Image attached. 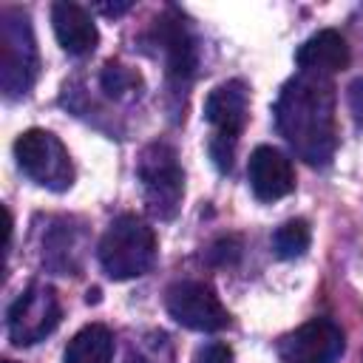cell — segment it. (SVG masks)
I'll list each match as a JSON object with an SVG mask.
<instances>
[{
    "instance_id": "cell-1",
    "label": "cell",
    "mask_w": 363,
    "mask_h": 363,
    "mask_svg": "<svg viewBox=\"0 0 363 363\" xmlns=\"http://www.w3.org/2000/svg\"><path fill=\"white\" fill-rule=\"evenodd\" d=\"M275 128L306 164H326L337 147L332 79L303 71L292 77L275 102Z\"/></svg>"
},
{
    "instance_id": "cell-2",
    "label": "cell",
    "mask_w": 363,
    "mask_h": 363,
    "mask_svg": "<svg viewBox=\"0 0 363 363\" xmlns=\"http://www.w3.org/2000/svg\"><path fill=\"white\" fill-rule=\"evenodd\" d=\"M156 233L147 221L133 213L113 218L99 241V264L108 278L128 281L145 275L156 261Z\"/></svg>"
},
{
    "instance_id": "cell-3",
    "label": "cell",
    "mask_w": 363,
    "mask_h": 363,
    "mask_svg": "<svg viewBox=\"0 0 363 363\" xmlns=\"http://www.w3.org/2000/svg\"><path fill=\"white\" fill-rule=\"evenodd\" d=\"M37 43L31 20L23 9L9 6L0 11V85L9 99L26 96L37 79Z\"/></svg>"
},
{
    "instance_id": "cell-4",
    "label": "cell",
    "mask_w": 363,
    "mask_h": 363,
    "mask_svg": "<svg viewBox=\"0 0 363 363\" xmlns=\"http://www.w3.org/2000/svg\"><path fill=\"white\" fill-rule=\"evenodd\" d=\"M136 176L142 182L147 213L159 221H170L184 199V170L179 164L176 147L167 142L145 145L136 162Z\"/></svg>"
},
{
    "instance_id": "cell-5",
    "label": "cell",
    "mask_w": 363,
    "mask_h": 363,
    "mask_svg": "<svg viewBox=\"0 0 363 363\" xmlns=\"http://www.w3.org/2000/svg\"><path fill=\"white\" fill-rule=\"evenodd\" d=\"M204 119L213 125L210 156L218 170L233 167V153L244 125L250 119V91L241 79H227L216 85L204 99Z\"/></svg>"
},
{
    "instance_id": "cell-6",
    "label": "cell",
    "mask_w": 363,
    "mask_h": 363,
    "mask_svg": "<svg viewBox=\"0 0 363 363\" xmlns=\"http://www.w3.org/2000/svg\"><path fill=\"white\" fill-rule=\"evenodd\" d=\"M14 156L20 170L37 182L40 187H48L54 193H62L74 184V164L65 150V145L43 128H28L14 142Z\"/></svg>"
},
{
    "instance_id": "cell-7",
    "label": "cell",
    "mask_w": 363,
    "mask_h": 363,
    "mask_svg": "<svg viewBox=\"0 0 363 363\" xmlns=\"http://www.w3.org/2000/svg\"><path fill=\"white\" fill-rule=\"evenodd\" d=\"M62 318L60 298L48 284L26 286L6 312V329L14 346H34L57 329Z\"/></svg>"
},
{
    "instance_id": "cell-8",
    "label": "cell",
    "mask_w": 363,
    "mask_h": 363,
    "mask_svg": "<svg viewBox=\"0 0 363 363\" xmlns=\"http://www.w3.org/2000/svg\"><path fill=\"white\" fill-rule=\"evenodd\" d=\"M170 318L196 332H218L230 326V312L218 301L216 289L204 281H176L164 292Z\"/></svg>"
},
{
    "instance_id": "cell-9",
    "label": "cell",
    "mask_w": 363,
    "mask_h": 363,
    "mask_svg": "<svg viewBox=\"0 0 363 363\" xmlns=\"http://www.w3.org/2000/svg\"><path fill=\"white\" fill-rule=\"evenodd\" d=\"M343 349V329L329 318H312L278 343V357L281 363H335Z\"/></svg>"
},
{
    "instance_id": "cell-10",
    "label": "cell",
    "mask_w": 363,
    "mask_h": 363,
    "mask_svg": "<svg viewBox=\"0 0 363 363\" xmlns=\"http://www.w3.org/2000/svg\"><path fill=\"white\" fill-rule=\"evenodd\" d=\"M150 43L164 60L167 79L173 85H187L196 74V40L176 9H167L150 28Z\"/></svg>"
},
{
    "instance_id": "cell-11",
    "label": "cell",
    "mask_w": 363,
    "mask_h": 363,
    "mask_svg": "<svg viewBox=\"0 0 363 363\" xmlns=\"http://www.w3.org/2000/svg\"><path fill=\"white\" fill-rule=\"evenodd\" d=\"M247 179H250V187H252L255 199H261V201H278V199H284L295 190L292 162L269 145H258L250 153Z\"/></svg>"
},
{
    "instance_id": "cell-12",
    "label": "cell",
    "mask_w": 363,
    "mask_h": 363,
    "mask_svg": "<svg viewBox=\"0 0 363 363\" xmlns=\"http://www.w3.org/2000/svg\"><path fill=\"white\" fill-rule=\"evenodd\" d=\"M295 62H298V68L303 74L332 77V74H337V71H343L349 65V45H346L340 31L323 28V31L312 34L295 51Z\"/></svg>"
},
{
    "instance_id": "cell-13",
    "label": "cell",
    "mask_w": 363,
    "mask_h": 363,
    "mask_svg": "<svg viewBox=\"0 0 363 363\" xmlns=\"http://www.w3.org/2000/svg\"><path fill=\"white\" fill-rule=\"evenodd\" d=\"M51 23H54V34H57V43L62 45V51H68L74 57L91 54L99 43L94 17L77 3H54Z\"/></svg>"
},
{
    "instance_id": "cell-14",
    "label": "cell",
    "mask_w": 363,
    "mask_h": 363,
    "mask_svg": "<svg viewBox=\"0 0 363 363\" xmlns=\"http://www.w3.org/2000/svg\"><path fill=\"white\" fill-rule=\"evenodd\" d=\"M113 360V335L102 323L82 326L65 346L62 363H111Z\"/></svg>"
},
{
    "instance_id": "cell-15",
    "label": "cell",
    "mask_w": 363,
    "mask_h": 363,
    "mask_svg": "<svg viewBox=\"0 0 363 363\" xmlns=\"http://www.w3.org/2000/svg\"><path fill=\"white\" fill-rule=\"evenodd\" d=\"M125 363H176V346L167 332L145 329L130 340Z\"/></svg>"
},
{
    "instance_id": "cell-16",
    "label": "cell",
    "mask_w": 363,
    "mask_h": 363,
    "mask_svg": "<svg viewBox=\"0 0 363 363\" xmlns=\"http://www.w3.org/2000/svg\"><path fill=\"white\" fill-rule=\"evenodd\" d=\"M99 88L108 99H116V102L133 99L142 91V74L122 65L119 60H108L99 71Z\"/></svg>"
},
{
    "instance_id": "cell-17",
    "label": "cell",
    "mask_w": 363,
    "mask_h": 363,
    "mask_svg": "<svg viewBox=\"0 0 363 363\" xmlns=\"http://www.w3.org/2000/svg\"><path fill=\"white\" fill-rule=\"evenodd\" d=\"M312 230L303 218H289L272 233V250L278 258H298L309 250Z\"/></svg>"
},
{
    "instance_id": "cell-18",
    "label": "cell",
    "mask_w": 363,
    "mask_h": 363,
    "mask_svg": "<svg viewBox=\"0 0 363 363\" xmlns=\"http://www.w3.org/2000/svg\"><path fill=\"white\" fill-rule=\"evenodd\" d=\"M196 363H233V349L227 343H207L199 349Z\"/></svg>"
},
{
    "instance_id": "cell-19",
    "label": "cell",
    "mask_w": 363,
    "mask_h": 363,
    "mask_svg": "<svg viewBox=\"0 0 363 363\" xmlns=\"http://www.w3.org/2000/svg\"><path fill=\"white\" fill-rule=\"evenodd\" d=\"M349 108H352L357 125H363V77L349 85Z\"/></svg>"
},
{
    "instance_id": "cell-20",
    "label": "cell",
    "mask_w": 363,
    "mask_h": 363,
    "mask_svg": "<svg viewBox=\"0 0 363 363\" xmlns=\"http://www.w3.org/2000/svg\"><path fill=\"white\" fill-rule=\"evenodd\" d=\"M128 9H130V3H122V6H99V11H105V14H111V17H116V14L128 11Z\"/></svg>"
},
{
    "instance_id": "cell-21",
    "label": "cell",
    "mask_w": 363,
    "mask_h": 363,
    "mask_svg": "<svg viewBox=\"0 0 363 363\" xmlns=\"http://www.w3.org/2000/svg\"><path fill=\"white\" fill-rule=\"evenodd\" d=\"M3 363H14V360H3Z\"/></svg>"
}]
</instances>
